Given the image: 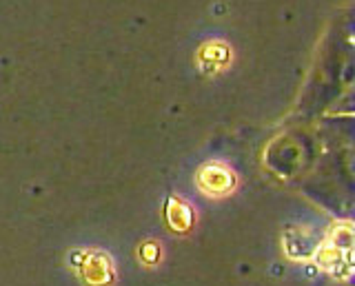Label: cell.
I'll use <instances>...</instances> for the list:
<instances>
[{
    "label": "cell",
    "mask_w": 355,
    "mask_h": 286,
    "mask_svg": "<svg viewBox=\"0 0 355 286\" xmlns=\"http://www.w3.org/2000/svg\"><path fill=\"white\" fill-rule=\"evenodd\" d=\"M198 184H200V189L209 195H227L233 191V186H236V178H233V173L227 167H222V164H207V167H202L198 173Z\"/></svg>",
    "instance_id": "cell-1"
}]
</instances>
